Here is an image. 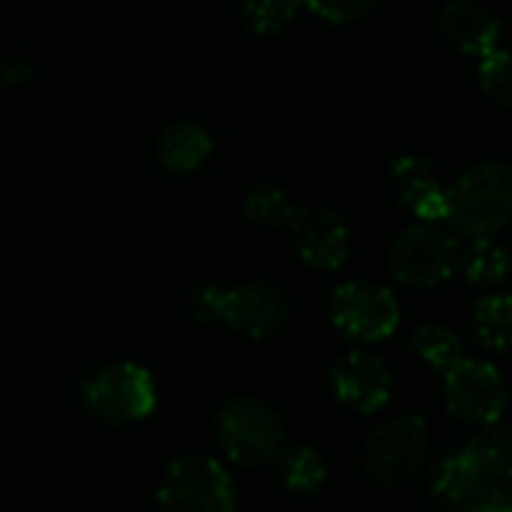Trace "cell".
<instances>
[{
    "mask_svg": "<svg viewBox=\"0 0 512 512\" xmlns=\"http://www.w3.org/2000/svg\"><path fill=\"white\" fill-rule=\"evenodd\" d=\"M512 216V174L504 162H483L444 189V219L471 234L489 237Z\"/></svg>",
    "mask_w": 512,
    "mask_h": 512,
    "instance_id": "cell-1",
    "label": "cell"
},
{
    "mask_svg": "<svg viewBox=\"0 0 512 512\" xmlns=\"http://www.w3.org/2000/svg\"><path fill=\"white\" fill-rule=\"evenodd\" d=\"M195 318L204 324H225L243 336L267 339L288 324V303L273 285H234L201 288L192 300Z\"/></svg>",
    "mask_w": 512,
    "mask_h": 512,
    "instance_id": "cell-2",
    "label": "cell"
},
{
    "mask_svg": "<svg viewBox=\"0 0 512 512\" xmlns=\"http://www.w3.org/2000/svg\"><path fill=\"white\" fill-rule=\"evenodd\" d=\"M216 438L237 465H270L285 444V426L273 408L258 399H231L216 420Z\"/></svg>",
    "mask_w": 512,
    "mask_h": 512,
    "instance_id": "cell-3",
    "label": "cell"
},
{
    "mask_svg": "<svg viewBox=\"0 0 512 512\" xmlns=\"http://www.w3.org/2000/svg\"><path fill=\"white\" fill-rule=\"evenodd\" d=\"M81 396L87 411L108 426L138 423L156 408V384L150 372L135 363H117L96 372Z\"/></svg>",
    "mask_w": 512,
    "mask_h": 512,
    "instance_id": "cell-4",
    "label": "cell"
},
{
    "mask_svg": "<svg viewBox=\"0 0 512 512\" xmlns=\"http://www.w3.org/2000/svg\"><path fill=\"white\" fill-rule=\"evenodd\" d=\"M162 512H237L228 471L210 456L174 462L159 486Z\"/></svg>",
    "mask_w": 512,
    "mask_h": 512,
    "instance_id": "cell-5",
    "label": "cell"
},
{
    "mask_svg": "<svg viewBox=\"0 0 512 512\" xmlns=\"http://www.w3.org/2000/svg\"><path fill=\"white\" fill-rule=\"evenodd\" d=\"M429 459V429L423 417H399L375 429L366 441V471L381 486L411 483Z\"/></svg>",
    "mask_w": 512,
    "mask_h": 512,
    "instance_id": "cell-6",
    "label": "cell"
},
{
    "mask_svg": "<svg viewBox=\"0 0 512 512\" xmlns=\"http://www.w3.org/2000/svg\"><path fill=\"white\" fill-rule=\"evenodd\" d=\"M459 264V243L435 222H420L402 231L390 249V267L399 282L432 288L444 282Z\"/></svg>",
    "mask_w": 512,
    "mask_h": 512,
    "instance_id": "cell-7",
    "label": "cell"
},
{
    "mask_svg": "<svg viewBox=\"0 0 512 512\" xmlns=\"http://www.w3.org/2000/svg\"><path fill=\"white\" fill-rule=\"evenodd\" d=\"M333 324L357 342H381L399 327V303L393 291L369 282L339 285L330 306Z\"/></svg>",
    "mask_w": 512,
    "mask_h": 512,
    "instance_id": "cell-8",
    "label": "cell"
},
{
    "mask_svg": "<svg viewBox=\"0 0 512 512\" xmlns=\"http://www.w3.org/2000/svg\"><path fill=\"white\" fill-rule=\"evenodd\" d=\"M447 375V408L468 423L495 426L507 408V384L501 372L480 360H459Z\"/></svg>",
    "mask_w": 512,
    "mask_h": 512,
    "instance_id": "cell-9",
    "label": "cell"
},
{
    "mask_svg": "<svg viewBox=\"0 0 512 512\" xmlns=\"http://www.w3.org/2000/svg\"><path fill=\"white\" fill-rule=\"evenodd\" d=\"M330 381H333L336 396L363 414L384 408L393 390L387 363L372 351H348L345 357H339L333 363Z\"/></svg>",
    "mask_w": 512,
    "mask_h": 512,
    "instance_id": "cell-10",
    "label": "cell"
},
{
    "mask_svg": "<svg viewBox=\"0 0 512 512\" xmlns=\"http://www.w3.org/2000/svg\"><path fill=\"white\" fill-rule=\"evenodd\" d=\"M288 228L294 231L297 249H300V255H303V261L309 267L336 270V267L345 264V258H348V228L339 219V213H333L327 207H315V210L297 207Z\"/></svg>",
    "mask_w": 512,
    "mask_h": 512,
    "instance_id": "cell-11",
    "label": "cell"
},
{
    "mask_svg": "<svg viewBox=\"0 0 512 512\" xmlns=\"http://www.w3.org/2000/svg\"><path fill=\"white\" fill-rule=\"evenodd\" d=\"M441 33L453 48H459L465 54L486 57L489 51L501 48L498 18L486 6H480L477 0L447 3L441 12Z\"/></svg>",
    "mask_w": 512,
    "mask_h": 512,
    "instance_id": "cell-12",
    "label": "cell"
},
{
    "mask_svg": "<svg viewBox=\"0 0 512 512\" xmlns=\"http://www.w3.org/2000/svg\"><path fill=\"white\" fill-rule=\"evenodd\" d=\"M390 180L402 204L423 222L444 219V186L426 156H402L390 165Z\"/></svg>",
    "mask_w": 512,
    "mask_h": 512,
    "instance_id": "cell-13",
    "label": "cell"
},
{
    "mask_svg": "<svg viewBox=\"0 0 512 512\" xmlns=\"http://www.w3.org/2000/svg\"><path fill=\"white\" fill-rule=\"evenodd\" d=\"M432 492L444 507L465 512L480 504L486 495L495 492V486L486 483V477L477 471V465L465 456V450L447 456L432 471Z\"/></svg>",
    "mask_w": 512,
    "mask_h": 512,
    "instance_id": "cell-14",
    "label": "cell"
},
{
    "mask_svg": "<svg viewBox=\"0 0 512 512\" xmlns=\"http://www.w3.org/2000/svg\"><path fill=\"white\" fill-rule=\"evenodd\" d=\"M210 150H213V141H210V135L201 126H195V123H174V126H168L162 132L156 156H159L162 168L186 174V171H195L210 156Z\"/></svg>",
    "mask_w": 512,
    "mask_h": 512,
    "instance_id": "cell-15",
    "label": "cell"
},
{
    "mask_svg": "<svg viewBox=\"0 0 512 512\" xmlns=\"http://www.w3.org/2000/svg\"><path fill=\"white\" fill-rule=\"evenodd\" d=\"M465 456L477 465V471L486 477L489 486L504 489L512 477V435L504 426H489L480 438H474L465 447Z\"/></svg>",
    "mask_w": 512,
    "mask_h": 512,
    "instance_id": "cell-16",
    "label": "cell"
},
{
    "mask_svg": "<svg viewBox=\"0 0 512 512\" xmlns=\"http://www.w3.org/2000/svg\"><path fill=\"white\" fill-rule=\"evenodd\" d=\"M456 267L477 285H498L507 276V255L489 237H474L468 249H459Z\"/></svg>",
    "mask_w": 512,
    "mask_h": 512,
    "instance_id": "cell-17",
    "label": "cell"
},
{
    "mask_svg": "<svg viewBox=\"0 0 512 512\" xmlns=\"http://www.w3.org/2000/svg\"><path fill=\"white\" fill-rule=\"evenodd\" d=\"M474 330L477 339L492 348V351H507L512 339V303L510 297L498 294V297H486L480 300L477 312H474Z\"/></svg>",
    "mask_w": 512,
    "mask_h": 512,
    "instance_id": "cell-18",
    "label": "cell"
},
{
    "mask_svg": "<svg viewBox=\"0 0 512 512\" xmlns=\"http://www.w3.org/2000/svg\"><path fill=\"white\" fill-rule=\"evenodd\" d=\"M414 351L438 372L453 369L465 354H462V342L456 339L453 330L438 327V324H426L414 333Z\"/></svg>",
    "mask_w": 512,
    "mask_h": 512,
    "instance_id": "cell-19",
    "label": "cell"
},
{
    "mask_svg": "<svg viewBox=\"0 0 512 512\" xmlns=\"http://www.w3.org/2000/svg\"><path fill=\"white\" fill-rule=\"evenodd\" d=\"M282 477H285V486L291 492H300V495H312L324 486L327 480V465H324V456L312 447H297L285 456L282 462Z\"/></svg>",
    "mask_w": 512,
    "mask_h": 512,
    "instance_id": "cell-20",
    "label": "cell"
},
{
    "mask_svg": "<svg viewBox=\"0 0 512 512\" xmlns=\"http://www.w3.org/2000/svg\"><path fill=\"white\" fill-rule=\"evenodd\" d=\"M294 213H297V204L282 189H276V186H258L246 198V216L252 222H258V225L288 228Z\"/></svg>",
    "mask_w": 512,
    "mask_h": 512,
    "instance_id": "cell-21",
    "label": "cell"
},
{
    "mask_svg": "<svg viewBox=\"0 0 512 512\" xmlns=\"http://www.w3.org/2000/svg\"><path fill=\"white\" fill-rule=\"evenodd\" d=\"M300 0H246L243 18L255 33H279L297 15Z\"/></svg>",
    "mask_w": 512,
    "mask_h": 512,
    "instance_id": "cell-22",
    "label": "cell"
},
{
    "mask_svg": "<svg viewBox=\"0 0 512 512\" xmlns=\"http://www.w3.org/2000/svg\"><path fill=\"white\" fill-rule=\"evenodd\" d=\"M480 81H483V90H486L495 102H501V105L510 102V57H507L504 48H495V51H489L486 57H480Z\"/></svg>",
    "mask_w": 512,
    "mask_h": 512,
    "instance_id": "cell-23",
    "label": "cell"
},
{
    "mask_svg": "<svg viewBox=\"0 0 512 512\" xmlns=\"http://www.w3.org/2000/svg\"><path fill=\"white\" fill-rule=\"evenodd\" d=\"M303 3L327 21L348 24V21H357L366 12H372L378 0H303Z\"/></svg>",
    "mask_w": 512,
    "mask_h": 512,
    "instance_id": "cell-24",
    "label": "cell"
},
{
    "mask_svg": "<svg viewBox=\"0 0 512 512\" xmlns=\"http://www.w3.org/2000/svg\"><path fill=\"white\" fill-rule=\"evenodd\" d=\"M465 512H512V507H510L507 492H504V489H495L492 495H486L480 504H474L471 510H465Z\"/></svg>",
    "mask_w": 512,
    "mask_h": 512,
    "instance_id": "cell-25",
    "label": "cell"
},
{
    "mask_svg": "<svg viewBox=\"0 0 512 512\" xmlns=\"http://www.w3.org/2000/svg\"><path fill=\"white\" fill-rule=\"evenodd\" d=\"M429 512H459V510H453V507H444V504H438L435 510H429Z\"/></svg>",
    "mask_w": 512,
    "mask_h": 512,
    "instance_id": "cell-26",
    "label": "cell"
}]
</instances>
